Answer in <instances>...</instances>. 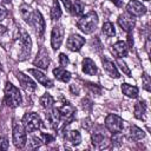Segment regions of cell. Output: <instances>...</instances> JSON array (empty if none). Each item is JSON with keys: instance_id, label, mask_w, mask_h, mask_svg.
Masks as SVG:
<instances>
[{"instance_id": "41", "label": "cell", "mask_w": 151, "mask_h": 151, "mask_svg": "<svg viewBox=\"0 0 151 151\" xmlns=\"http://www.w3.org/2000/svg\"><path fill=\"white\" fill-rule=\"evenodd\" d=\"M7 32V28L5 27V26H2V25H0V35H2V34H5Z\"/></svg>"}, {"instance_id": "34", "label": "cell", "mask_w": 151, "mask_h": 151, "mask_svg": "<svg viewBox=\"0 0 151 151\" xmlns=\"http://www.w3.org/2000/svg\"><path fill=\"white\" fill-rule=\"evenodd\" d=\"M59 63H60V66H61V67H65V66L68 65L70 60H68L67 55H65L64 53H60V54H59Z\"/></svg>"}, {"instance_id": "43", "label": "cell", "mask_w": 151, "mask_h": 151, "mask_svg": "<svg viewBox=\"0 0 151 151\" xmlns=\"http://www.w3.org/2000/svg\"><path fill=\"white\" fill-rule=\"evenodd\" d=\"M0 70H2V67H1V64H0Z\"/></svg>"}, {"instance_id": "14", "label": "cell", "mask_w": 151, "mask_h": 151, "mask_svg": "<svg viewBox=\"0 0 151 151\" xmlns=\"http://www.w3.org/2000/svg\"><path fill=\"white\" fill-rule=\"evenodd\" d=\"M20 44L22 46V59L24 58H27L31 53V48H32V41H31V38L28 35L27 32H25L24 29H21V33H20Z\"/></svg>"}, {"instance_id": "35", "label": "cell", "mask_w": 151, "mask_h": 151, "mask_svg": "<svg viewBox=\"0 0 151 151\" xmlns=\"http://www.w3.org/2000/svg\"><path fill=\"white\" fill-rule=\"evenodd\" d=\"M87 87L96 94H100L101 93V88L97 85V84H92V83H87Z\"/></svg>"}, {"instance_id": "9", "label": "cell", "mask_w": 151, "mask_h": 151, "mask_svg": "<svg viewBox=\"0 0 151 151\" xmlns=\"http://www.w3.org/2000/svg\"><path fill=\"white\" fill-rule=\"evenodd\" d=\"M126 12L132 17H142L146 13V7L137 0H131L126 5Z\"/></svg>"}, {"instance_id": "8", "label": "cell", "mask_w": 151, "mask_h": 151, "mask_svg": "<svg viewBox=\"0 0 151 151\" xmlns=\"http://www.w3.org/2000/svg\"><path fill=\"white\" fill-rule=\"evenodd\" d=\"M118 24H119V26L122 27L123 31H125L126 33H131L134 25H136V19H134V17H132L131 14H129L126 12V13H123V14L119 15Z\"/></svg>"}, {"instance_id": "2", "label": "cell", "mask_w": 151, "mask_h": 151, "mask_svg": "<svg viewBox=\"0 0 151 151\" xmlns=\"http://www.w3.org/2000/svg\"><path fill=\"white\" fill-rule=\"evenodd\" d=\"M4 100H5V104L9 107H18L22 101L19 90L9 81L6 83V86H5V99Z\"/></svg>"}, {"instance_id": "29", "label": "cell", "mask_w": 151, "mask_h": 151, "mask_svg": "<svg viewBox=\"0 0 151 151\" xmlns=\"http://www.w3.org/2000/svg\"><path fill=\"white\" fill-rule=\"evenodd\" d=\"M61 17V9H60V5L58 2V0H53L52 4V8H51V18L53 20H57Z\"/></svg>"}, {"instance_id": "37", "label": "cell", "mask_w": 151, "mask_h": 151, "mask_svg": "<svg viewBox=\"0 0 151 151\" xmlns=\"http://www.w3.org/2000/svg\"><path fill=\"white\" fill-rule=\"evenodd\" d=\"M7 13H8V12H7V9H6L2 5H0V21H1V20H4V19L7 17Z\"/></svg>"}, {"instance_id": "22", "label": "cell", "mask_w": 151, "mask_h": 151, "mask_svg": "<svg viewBox=\"0 0 151 151\" xmlns=\"http://www.w3.org/2000/svg\"><path fill=\"white\" fill-rule=\"evenodd\" d=\"M65 139H66L68 143H71L72 145H79L80 142H81V136H80V133H79L78 131H76V130H68V131H66V133H65Z\"/></svg>"}, {"instance_id": "15", "label": "cell", "mask_w": 151, "mask_h": 151, "mask_svg": "<svg viewBox=\"0 0 151 151\" xmlns=\"http://www.w3.org/2000/svg\"><path fill=\"white\" fill-rule=\"evenodd\" d=\"M101 64H103V67H104L105 72L110 77H112V78H119L120 77V74H119V72H118V70H117V67H116V65L112 60H110L106 57H103L101 58Z\"/></svg>"}, {"instance_id": "1", "label": "cell", "mask_w": 151, "mask_h": 151, "mask_svg": "<svg viewBox=\"0 0 151 151\" xmlns=\"http://www.w3.org/2000/svg\"><path fill=\"white\" fill-rule=\"evenodd\" d=\"M97 25H98V15L94 11H91L87 14L83 15L77 22V27L85 34L92 33L96 29Z\"/></svg>"}, {"instance_id": "21", "label": "cell", "mask_w": 151, "mask_h": 151, "mask_svg": "<svg viewBox=\"0 0 151 151\" xmlns=\"http://www.w3.org/2000/svg\"><path fill=\"white\" fill-rule=\"evenodd\" d=\"M53 74L55 77V79H58L60 81H64V83H67L71 79V73L68 71H66L65 67H61V66L60 67H55L53 70Z\"/></svg>"}, {"instance_id": "24", "label": "cell", "mask_w": 151, "mask_h": 151, "mask_svg": "<svg viewBox=\"0 0 151 151\" xmlns=\"http://www.w3.org/2000/svg\"><path fill=\"white\" fill-rule=\"evenodd\" d=\"M122 92L129 98H136L138 96V87L130 84H122Z\"/></svg>"}, {"instance_id": "25", "label": "cell", "mask_w": 151, "mask_h": 151, "mask_svg": "<svg viewBox=\"0 0 151 151\" xmlns=\"http://www.w3.org/2000/svg\"><path fill=\"white\" fill-rule=\"evenodd\" d=\"M130 137L133 140H140L145 137V132L140 127H138L136 125H131L130 126Z\"/></svg>"}, {"instance_id": "17", "label": "cell", "mask_w": 151, "mask_h": 151, "mask_svg": "<svg viewBox=\"0 0 151 151\" xmlns=\"http://www.w3.org/2000/svg\"><path fill=\"white\" fill-rule=\"evenodd\" d=\"M47 111H48V112L46 113V119H47L50 126H51L52 129H57L58 125H59V123H60V116H59L58 109L52 107V109H50V110H47Z\"/></svg>"}, {"instance_id": "40", "label": "cell", "mask_w": 151, "mask_h": 151, "mask_svg": "<svg viewBox=\"0 0 151 151\" xmlns=\"http://www.w3.org/2000/svg\"><path fill=\"white\" fill-rule=\"evenodd\" d=\"M61 1H63L64 6H65L67 9H70V7H71V0H61Z\"/></svg>"}, {"instance_id": "5", "label": "cell", "mask_w": 151, "mask_h": 151, "mask_svg": "<svg viewBox=\"0 0 151 151\" xmlns=\"http://www.w3.org/2000/svg\"><path fill=\"white\" fill-rule=\"evenodd\" d=\"M12 134H13V144L15 145V147L18 149L25 147L27 143V137H26V130L24 129V126L20 124H15L13 126Z\"/></svg>"}, {"instance_id": "19", "label": "cell", "mask_w": 151, "mask_h": 151, "mask_svg": "<svg viewBox=\"0 0 151 151\" xmlns=\"http://www.w3.org/2000/svg\"><path fill=\"white\" fill-rule=\"evenodd\" d=\"M112 53H113L117 58L126 57L127 53H129V46H127L124 41H117V42L113 44V46H112Z\"/></svg>"}, {"instance_id": "27", "label": "cell", "mask_w": 151, "mask_h": 151, "mask_svg": "<svg viewBox=\"0 0 151 151\" xmlns=\"http://www.w3.org/2000/svg\"><path fill=\"white\" fill-rule=\"evenodd\" d=\"M70 11L73 15H81L84 13V5L81 1L79 0H76L73 4H71V7H70Z\"/></svg>"}, {"instance_id": "10", "label": "cell", "mask_w": 151, "mask_h": 151, "mask_svg": "<svg viewBox=\"0 0 151 151\" xmlns=\"http://www.w3.org/2000/svg\"><path fill=\"white\" fill-rule=\"evenodd\" d=\"M58 111H59V116H60V123L64 122L65 124H68L70 122L73 120L76 110L71 104H64L60 109H58Z\"/></svg>"}, {"instance_id": "31", "label": "cell", "mask_w": 151, "mask_h": 151, "mask_svg": "<svg viewBox=\"0 0 151 151\" xmlns=\"http://www.w3.org/2000/svg\"><path fill=\"white\" fill-rule=\"evenodd\" d=\"M41 144H44L42 138H41V134H39V136H32L31 142H28V145H29L31 149H37V147H39Z\"/></svg>"}, {"instance_id": "11", "label": "cell", "mask_w": 151, "mask_h": 151, "mask_svg": "<svg viewBox=\"0 0 151 151\" xmlns=\"http://www.w3.org/2000/svg\"><path fill=\"white\" fill-rule=\"evenodd\" d=\"M17 79L19 81V84L21 85V87L26 91V92H34L37 90V85L25 73L22 72H18L17 73Z\"/></svg>"}, {"instance_id": "33", "label": "cell", "mask_w": 151, "mask_h": 151, "mask_svg": "<svg viewBox=\"0 0 151 151\" xmlns=\"http://www.w3.org/2000/svg\"><path fill=\"white\" fill-rule=\"evenodd\" d=\"M142 81H143V86L146 91H150V85H151V81H150V77L147 76V73H143V77H142Z\"/></svg>"}, {"instance_id": "44", "label": "cell", "mask_w": 151, "mask_h": 151, "mask_svg": "<svg viewBox=\"0 0 151 151\" xmlns=\"http://www.w3.org/2000/svg\"><path fill=\"white\" fill-rule=\"evenodd\" d=\"M145 1H149V0H145Z\"/></svg>"}, {"instance_id": "42", "label": "cell", "mask_w": 151, "mask_h": 151, "mask_svg": "<svg viewBox=\"0 0 151 151\" xmlns=\"http://www.w3.org/2000/svg\"><path fill=\"white\" fill-rule=\"evenodd\" d=\"M11 0H0V5H5V4H9Z\"/></svg>"}, {"instance_id": "39", "label": "cell", "mask_w": 151, "mask_h": 151, "mask_svg": "<svg viewBox=\"0 0 151 151\" xmlns=\"http://www.w3.org/2000/svg\"><path fill=\"white\" fill-rule=\"evenodd\" d=\"M127 41H129V47H132V45H133V39H132V35H131V33H127Z\"/></svg>"}, {"instance_id": "38", "label": "cell", "mask_w": 151, "mask_h": 151, "mask_svg": "<svg viewBox=\"0 0 151 151\" xmlns=\"http://www.w3.org/2000/svg\"><path fill=\"white\" fill-rule=\"evenodd\" d=\"M71 91H72V93H74V94H78V93H79V88H78V86H77L76 84H72V85H71Z\"/></svg>"}, {"instance_id": "26", "label": "cell", "mask_w": 151, "mask_h": 151, "mask_svg": "<svg viewBox=\"0 0 151 151\" xmlns=\"http://www.w3.org/2000/svg\"><path fill=\"white\" fill-rule=\"evenodd\" d=\"M39 101H40V105H41L45 110L52 109V106H53V104H54L53 97H52L51 94H48V93H45L44 96H41L40 99H39Z\"/></svg>"}, {"instance_id": "13", "label": "cell", "mask_w": 151, "mask_h": 151, "mask_svg": "<svg viewBox=\"0 0 151 151\" xmlns=\"http://www.w3.org/2000/svg\"><path fill=\"white\" fill-rule=\"evenodd\" d=\"M38 68H41V70H47L48 65H50V55L47 53V51L45 48H41L38 54H37V58L34 59V63H33Z\"/></svg>"}, {"instance_id": "28", "label": "cell", "mask_w": 151, "mask_h": 151, "mask_svg": "<svg viewBox=\"0 0 151 151\" xmlns=\"http://www.w3.org/2000/svg\"><path fill=\"white\" fill-rule=\"evenodd\" d=\"M101 31H103L104 35H106V37H109V38H111V37H113V35L116 34L114 26H113V24H112V22H110V21H106V22H104V24H103Z\"/></svg>"}, {"instance_id": "23", "label": "cell", "mask_w": 151, "mask_h": 151, "mask_svg": "<svg viewBox=\"0 0 151 151\" xmlns=\"http://www.w3.org/2000/svg\"><path fill=\"white\" fill-rule=\"evenodd\" d=\"M146 112V104L144 100H139L134 104V107H133V113H134V117L137 119H143L144 118V114Z\"/></svg>"}, {"instance_id": "20", "label": "cell", "mask_w": 151, "mask_h": 151, "mask_svg": "<svg viewBox=\"0 0 151 151\" xmlns=\"http://www.w3.org/2000/svg\"><path fill=\"white\" fill-rule=\"evenodd\" d=\"M81 68H83V72L87 76H94L98 71L96 63L91 58H84L83 64H81Z\"/></svg>"}, {"instance_id": "3", "label": "cell", "mask_w": 151, "mask_h": 151, "mask_svg": "<svg viewBox=\"0 0 151 151\" xmlns=\"http://www.w3.org/2000/svg\"><path fill=\"white\" fill-rule=\"evenodd\" d=\"M22 126L26 130V132L31 133L40 127H42V122L38 113L35 112H27L22 117Z\"/></svg>"}, {"instance_id": "16", "label": "cell", "mask_w": 151, "mask_h": 151, "mask_svg": "<svg viewBox=\"0 0 151 151\" xmlns=\"http://www.w3.org/2000/svg\"><path fill=\"white\" fill-rule=\"evenodd\" d=\"M28 73H31V74H32V76L38 80V83H40L42 86L48 87V88L53 86V81H52L51 79H48V78H47V76H45L41 71L32 68V70H28Z\"/></svg>"}, {"instance_id": "18", "label": "cell", "mask_w": 151, "mask_h": 151, "mask_svg": "<svg viewBox=\"0 0 151 151\" xmlns=\"http://www.w3.org/2000/svg\"><path fill=\"white\" fill-rule=\"evenodd\" d=\"M110 144V140L106 138V136H104L103 133L96 132L92 134V145L97 149H105Z\"/></svg>"}, {"instance_id": "32", "label": "cell", "mask_w": 151, "mask_h": 151, "mask_svg": "<svg viewBox=\"0 0 151 151\" xmlns=\"http://www.w3.org/2000/svg\"><path fill=\"white\" fill-rule=\"evenodd\" d=\"M117 64H118V66H119V68L123 71V73H125L126 76H130L131 74V71H130V68L126 66V64L120 59V58H117Z\"/></svg>"}, {"instance_id": "36", "label": "cell", "mask_w": 151, "mask_h": 151, "mask_svg": "<svg viewBox=\"0 0 151 151\" xmlns=\"http://www.w3.org/2000/svg\"><path fill=\"white\" fill-rule=\"evenodd\" d=\"M8 149V140L6 137H0V150H7Z\"/></svg>"}, {"instance_id": "30", "label": "cell", "mask_w": 151, "mask_h": 151, "mask_svg": "<svg viewBox=\"0 0 151 151\" xmlns=\"http://www.w3.org/2000/svg\"><path fill=\"white\" fill-rule=\"evenodd\" d=\"M20 14H21L22 19L27 22V20L29 19V17H31V14H32V11H31V8L28 7V5L22 4V5L20 6Z\"/></svg>"}, {"instance_id": "6", "label": "cell", "mask_w": 151, "mask_h": 151, "mask_svg": "<svg viewBox=\"0 0 151 151\" xmlns=\"http://www.w3.org/2000/svg\"><path fill=\"white\" fill-rule=\"evenodd\" d=\"M105 126L106 129L112 133H120L123 130V119L113 113H110L105 118Z\"/></svg>"}, {"instance_id": "12", "label": "cell", "mask_w": 151, "mask_h": 151, "mask_svg": "<svg viewBox=\"0 0 151 151\" xmlns=\"http://www.w3.org/2000/svg\"><path fill=\"white\" fill-rule=\"evenodd\" d=\"M84 44H85V39H84L81 35H79V34H71V35L68 37L67 41H66L67 48H68L70 51H72V52L79 51V50L83 47Z\"/></svg>"}, {"instance_id": "7", "label": "cell", "mask_w": 151, "mask_h": 151, "mask_svg": "<svg viewBox=\"0 0 151 151\" xmlns=\"http://www.w3.org/2000/svg\"><path fill=\"white\" fill-rule=\"evenodd\" d=\"M64 27L61 25H55L52 28V33H51V45L53 50H58L63 42L64 39Z\"/></svg>"}, {"instance_id": "4", "label": "cell", "mask_w": 151, "mask_h": 151, "mask_svg": "<svg viewBox=\"0 0 151 151\" xmlns=\"http://www.w3.org/2000/svg\"><path fill=\"white\" fill-rule=\"evenodd\" d=\"M27 22L34 28L37 35L39 38H41L45 32V20L42 18L41 13L39 11H32V14H31L29 19L27 20Z\"/></svg>"}]
</instances>
